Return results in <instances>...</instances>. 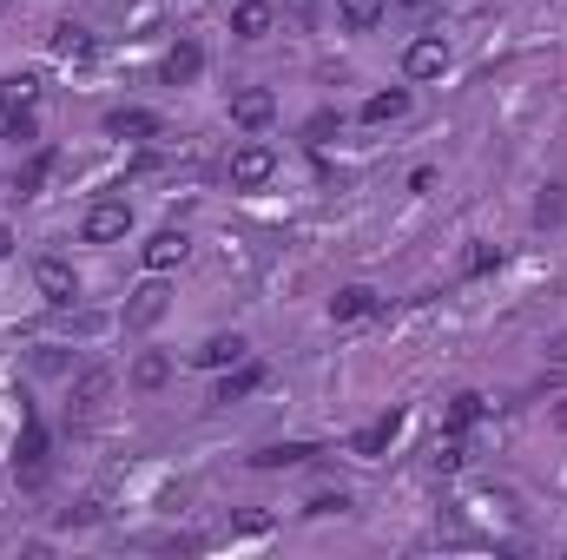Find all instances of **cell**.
<instances>
[{"label":"cell","instance_id":"cell-1","mask_svg":"<svg viewBox=\"0 0 567 560\" xmlns=\"http://www.w3.org/2000/svg\"><path fill=\"white\" fill-rule=\"evenodd\" d=\"M33 99H40L33 73H7L0 79V139H33Z\"/></svg>","mask_w":567,"mask_h":560},{"label":"cell","instance_id":"cell-2","mask_svg":"<svg viewBox=\"0 0 567 560\" xmlns=\"http://www.w3.org/2000/svg\"><path fill=\"white\" fill-rule=\"evenodd\" d=\"M225 172H231V185H238V191H258V185H264V178L277 172V152L251 139V145H238V152L225 158Z\"/></svg>","mask_w":567,"mask_h":560},{"label":"cell","instance_id":"cell-3","mask_svg":"<svg viewBox=\"0 0 567 560\" xmlns=\"http://www.w3.org/2000/svg\"><path fill=\"white\" fill-rule=\"evenodd\" d=\"M79 231H86V244H119V238L132 231V205H126V198H99Z\"/></svg>","mask_w":567,"mask_h":560},{"label":"cell","instance_id":"cell-4","mask_svg":"<svg viewBox=\"0 0 567 560\" xmlns=\"http://www.w3.org/2000/svg\"><path fill=\"white\" fill-rule=\"evenodd\" d=\"M443 66H449V40H443V33H423V40L403 46V73H410V79H436Z\"/></svg>","mask_w":567,"mask_h":560},{"label":"cell","instance_id":"cell-5","mask_svg":"<svg viewBox=\"0 0 567 560\" xmlns=\"http://www.w3.org/2000/svg\"><path fill=\"white\" fill-rule=\"evenodd\" d=\"M33 284H40V297L59 304V310L79 297V277H73V264H59V257H40V264H33Z\"/></svg>","mask_w":567,"mask_h":560},{"label":"cell","instance_id":"cell-6","mask_svg":"<svg viewBox=\"0 0 567 560\" xmlns=\"http://www.w3.org/2000/svg\"><path fill=\"white\" fill-rule=\"evenodd\" d=\"M231 119H238L244 132H258V125L277 119V99H271L264 86H244V92H231Z\"/></svg>","mask_w":567,"mask_h":560},{"label":"cell","instance_id":"cell-7","mask_svg":"<svg viewBox=\"0 0 567 560\" xmlns=\"http://www.w3.org/2000/svg\"><path fill=\"white\" fill-rule=\"evenodd\" d=\"M159 73H165V86H192V79L205 73V46H198V40H178V46L165 53Z\"/></svg>","mask_w":567,"mask_h":560},{"label":"cell","instance_id":"cell-8","mask_svg":"<svg viewBox=\"0 0 567 560\" xmlns=\"http://www.w3.org/2000/svg\"><path fill=\"white\" fill-rule=\"evenodd\" d=\"M244 350H251V343L231 330V337H205V343L192 350V363H198V370H231V363H244Z\"/></svg>","mask_w":567,"mask_h":560},{"label":"cell","instance_id":"cell-9","mask_svg":"<svg viewBox=\"0 0 567 560\" xmlns=\"http://www.w3.org/2000/svg\"><path fill=\"white\" fill-rule=\"evenodd\" d=\"M159 317H165V284H139L126 304V330H152Z\"/></svg>","mask_w":567,"mask_h":560},{"label":"cell","instance_id":"cell-10","mask_svg":"<svg viewBox=\"0 0 567 560\" xmlns=\"http://www.w3.org/2000/svg\"><path fill=\"white\" fill-rule=\"evenodd\" d=\"M112 396V370H79L73 376V416H92Z\"/></svg>","mask_w":567,"mask_h":560},{"label":"cell","instance_id":"cell-11","mask_svg":"<svg viewBox=\"0 0 567 560\" xmlns=\"http://www.w3.org/2000/svg\"><path fill=\"white\" fill-rule=\"evenodd\" d=\"M396 436H403V416L390 409V416H377L370 429H357V436H350V449H357V455H383V449H390Z\"/></svg>","mask_w":567,"mask_h":560},{"label":"cell","instance_id":"cell-12","mask_svg":"<svg viewBox=\"0 0 567 560\" xmlns=\"http://www.w3.org/2000/svg\"><path fill=\"white\" fill-rule=\"evenodd\" d=\"M106 132H119V139H152V132H159V112L119 106V112H106Z\"/></svg>","mask_w":567,"mask_h":560},{"label":"cell","instance_id":"cell-13","mask_svg":"<svg viewBox=\"0 0 567 560\" xmlns=\"http://www.w3.org/2000/svg\"><path fill=\"white\" fill-rule=\"evenodd\" d=\"M271 26H277V13H271L264 0H244V7L231 13V33H238V40H264Z\"/></svg>","mask_w":567,"mask_h":560},{"label":"cell","instance_id":"cell-14","mask_svg":"<svg viewBox=\"0 0 567 560\" xmlns=\"http://www.w3.org/2000/svg\"><path fill=\"white\" fill-rule=\"evenodd\" d=\"M185 231H159L152 244H145V271H172V264H185Z\"/></svg>","mask_w":567,"mask_h":560},{"label":"cell","instance_id":"cell-15","mask_svg":"<svg viewBox=\"0 0 567 560\" xmlns=\"http://www.w3.org/2000/svg\"><path fill=\"white\" fill-rule=\"evenodd\" d=\"M370 310H377V290H370V284H350V290L330 297V317H337V323H357V317H370Z\"/></svg>","mask_w":567,"mask_h":560},{"label":"cell","instance_id":"cell-16","mask_svg":"<svg viewBox=\"0 0 567 560\" xmlns=\"http://www.w3.org/2000/svg\"><path fill=\"white\" fill-rule=\"evenodd\" d=\"M53 53H59V59H92V33L73 26V20H59V26H53Z\"/></svg>","mask_w":567,"mask_h":560},{"label":"cell","instance_id":"cell-17","mask_svg":"<svg viewBox=\"0 0 567 560\" xmlns=\"http://www.w3.org/2000/svg\"><path fill=\"white\" fill-rule=\"evenodd\" d=\"M40 462H46V429L26 416V429H20V475L33 482V475H40Z\"/></svg>","mask_w":567,"mask_h":560},{"label":"cell","instance_id":"cell-18","mask_svg":"<svg viewBox=\"0 0 567 560\" xmlns=\"http://www.w3.org/2000/svg\"><path fill=\"white\" fill-rule=\"evenodd\" d=\"M337 13H344V26H350V33H370V26L390 13V0H337Z\"/></svg>","mask_w":567,"mask_h":560},{"label":"cell","instance_id":"cell-19","mask_svg":"<svg viewBox=\"0 0 567 560\" xmlns=\"http://www.w3.org/2000/svg\"><path fill=\"white\" fill-rule=\"evenodd\" d=\"M403 112H410V92H403V86H390V92H377V99L363 106L370 125H390V119H403Z\"/></svg>","mask_w":567,"mask_h":560},{"label":"cell","instance_id":"cell-20","mask_svg":"<svg viewBox=\"0 0 567 560\" xmlns=\"http://www.w3.org/2000/svg\"><path fill=\"white\" fill-rule=\"evenodd\" d=\"M251 389H264V370H258V363H244V370H238V376H225V383H218V396H211V403H238V396H251Z\"/></svg>","mask_w":567,"mask_h":560},{"label":"cell","instance_id":"cell-21","mask_svg":"<svg viewBox=\"0 0 567 560\" xmlns=\"http://www.w3.org/2000/svg\"><path fill=\"white\" fill-rule=\"evenodd\" d=\"M482 416H489V396H476V389H462V396L449 403V429H456V436H462L469 422H482Z\"/></svg>","mask_w":567,"mask_h":560},{"label":"cell","instance_id":"cell-22","mask_svg":"<svg viewBox=\"0 0 567 560\" xmlns=\"http://www.w3.org/2000/svg\"><path fill=\"white\" fill-rule=\"evenodd\" d=\"M165 376H172L165 356H139V363H132V389H165Z\"/></svg>","mask_w":567,"mask_h":560},{"label":"cell","instance_id":"cell-23","mask_svg":"<svg viewBox=\"0 0 567 560\" xmlns=\"http://www.w3.org/2000/svg\"><path fill=\"white\" fill-rule=\"evenodd\" d=\"M310 455H317L310 442H284V449H264L258 469H297V462H310Z\"/></svg>","mask_w":567,"mask_h":560},{"label":"cell","instance_id":"cell-24","mask_svg":"<svg viewBox=\"0 0 567 560\" xmlns=\"http://www.w3.org/2000/svg\"><path fill=\"white\" fill-rule=\"evenodd\" d=\"M46 172H53V152H33V158H26V172L13 178V191H20V198H26V191H40V178H46Z\"/></svg>","mask_w":567,"mask_h":560},{"label":"cell","instance_id":"cell-25","mask_svg":"<svg viewBox=\"0 0 567 560\" xmlns=\"http://www.w3.org/2000/svg\"><path fill=\"white\" fill-rule=\"evenodd\" d=\"M502 264V244H476L469 251V277H482V271H495Z\"/></svg>","mask_w":567,"mask_h":560},{"label":"cell","instance_id":"cell-26","mask_svg":"<svg viewBox=\"0 0 567 560\" xmlns=\"http://www.w3.org/2000/svg\"><path fill=\"white\" fill-rule=\"evenodd\" d=\"M304 132H310V145H324V139H330V132H337V112H317V119H310V125H304Z\"/></svg>","mask_w":567,"mask_h":560},{"label":"cell","instance_id":"cell-27","mask_svg":"<svg viewBox=\"0 0 567 560\" xmlns=\"http://www.w3.org/2000/svg\"><path fill=\"white\" fill-rule=\"evenodd\" d=\"M436 469H462V442H456V436L436 442Z\"/></svg>","mask_w":567,"mask_h":560},{"label":"cell","instance_id":"cell-28","mask_svg":"<svg viewBox=\"0 0 567 560\" xmlns=\"http://www.w3.org/2000/svg\"><path fill=\"white\" fill-rule=\"evenodd\" d=\"M344 508H350L344 495H317V502H310V515H344Z\"/></svg>","mask_w":567,"mask_h":560},{"label":"cell","instance_id":"cell-29","mask_svg":"<svg viewBox=\"0 0 567 560\" xmlns=\"http://www.w3.org/2000/svg\"><path fill=\"white\" fill-rule=\"evenodd\" d=\"M396 7H403V13H429L436 0H396Z\"/></svg>","mask_w":567,"mask_h":560},{"label":"cell","instance_id":"cell-30","mask_svg":"<svg viewBox=\"0 0 567 560\" xmlns=\"http://www.w3.org/2000/svg\"><path fill=\"white\" fill-rule=\"evenodd\" d=\"M7 251H13V231H7V224H0V257H7Z\"/></svg>","mask_w":567,"mask_h":560}]
</instances>
